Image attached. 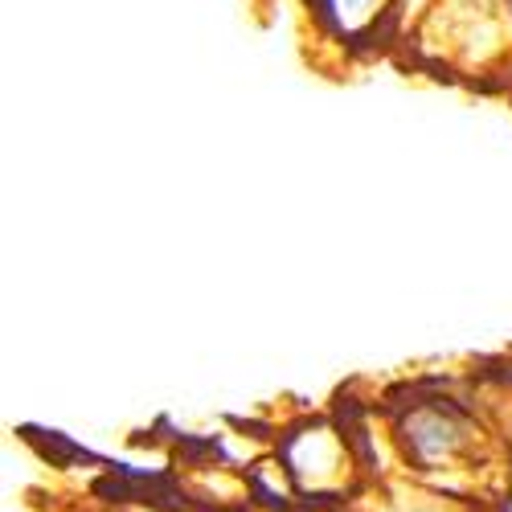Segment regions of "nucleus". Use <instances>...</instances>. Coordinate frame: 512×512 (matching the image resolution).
<instances>
[{
    "label": "nucleus",
    "instance_id": "2",
    "mask_svg": "<svg viewBox=\"0 0 512 512\" xmlns=\"http://www.w3.org/2000/svg\"><path fill=\"white\" fill-rule=\"evenodd\" d=\"M394 439L402 443V455L418 484L459 496L455 476H463L467 472L463 463L480 451V426L455 402L435 398V402H414L406 418L394 426Z\"/></svg>",
    "mask_w": 512,
    "mask_h": 512
},
{
    "label": "nucleus",
    "instance_id": "3",
    "mask_svg": "<svg viewBox=\"0 0 512 512\" xmlns=\"http://www.w3.org/2000/svg\"><path fill=\"white\" fill-rule=\"evenodd\" d=\"M402 5L406 0H312L324 29H332L349 46H365L373 37L402 29Z\"/></svg>",
    "mask_w": 512,
    "mask_h": 512
},
{
    "label": "nucleus",
    "instance_id": "1",
    "mask_svg": "<svg viewBox=\"0 0 512 512\" xmlns=\"http://www.w3.org/2000/svg\"><path fill=\"white\" fill-rule=\"evenodd\" d=\"M275 459L287 488L304 500H345L357 492L365 463L349 426L332 418H304L275 439Z\"/></svg>",
    "mask_w": 512,
    "mask_h": 512
},
{
    "label": "nucleus",
    "instance_id": "5",
    "mask_svg": "<svg viewBox=\"0 0 512 512\" xmlns=\"http://www.w3.org/2000/svg\"><path fill=\"white\" fill-rule=\"evenodd\" d=\"M500 512H512V480L504 484V496H500Z\"/></svg>",
    "mask_w": 512,
    "mask_h": 512
},
{
    "label": "nucleus",
    "instance_id": "4",
    "mask_svg": "<svg viewBox=\"0 0 512 512\" xmlns=\"http://www.w3.org/2000/svg\"><path fill=\"white\" fill-rule=\"evenodd\" d=\"M381 512H476V504L463 496H447L439 488H426V484H410L381 500Z\"/></svg>",
    "mask_w": 512,
    "mask_h": 512
}]
</instances>
